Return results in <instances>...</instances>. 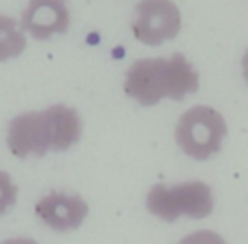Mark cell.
Segmentation results:
<instances>
[{
	"instance_id": "6da1fadb",
	"label": "cell",
	"mask_w": 248,
	"mask_h": 244,
	"mask_svg": "<svg viewBox=\"0 0 248 244\" xmlns=\"http://www.w3.org/2000/svg\"><path fill=\"white\" fill-rule=\"evenodd\" d=\"M83 133L79 113L66 104H51L12 118L7 127V146L17 158L64 152L78 144Z\"/></svg>"
},
{
	"instance_id": "7a4b0ae2",
	"label": "cell",
	"mask_w": 248,
	"mask_h": 244,
	"mask_svg": "<svg viewBox=\"0 0 248 244\" xmlns=\"http://www.w3.org/2000/svg\"><path fill=\"white\" fill-rule=\"evenodd\" d=\"M125 95L142 106H155L169 98L181 101L199 89V74L184 54L169 59H139L125 72Z\"/></svg>"
},
{
	"instance_id": "3957f363",
	"label": "cell",
	"mask_w": 248,
	"mask_h": 244,
	"mask_svg": "<svg viewBox=\"0 0 248 244\" xmlns=\"http://www.w3.org/2000/svg\"><path fill=\"white\" fill-rule=\"evenodd\" d=\"M226 135L228 127L223 115L204 104L184 111L176 125V144L187 157L201 162L221 150Z\"/></svg>"
},
{
	"instance_id": "277c9868",
	"label": "cell",
	"mask_w": 248,
	"mask_h": 244,
	"mask_svg": "<svg viewBox=\"0 0 248 244\" xmlns=\"http://www.w3.org/2000/svg\"><path fill=\"white\" fill-rule=\"evenodd\" d=\"M215 207L211 187L204 182L193 180L179 186L167 187L155 184L147 194V209L166 222H174L181 215L202 219Z\"/></svg>"
},
{
	"instance_id": "5b68a950",
	"label": "cell",
	"mask_w": 248,
	"mask_h": 244,
	"mask_svg": "<svg viewBox=\"0 0 248 244\" xmlns=\"http://www.w3.org/2000/svg\"><path fill=\"white\" fill-rule=\"evenodd\" d=\"M181 26V10L172 0H140L134 9L132 34L145 46H160L172 41Z\"/></svg>"
},
{
	"instance_id": "8992f818",
	"label": "cell",
	"mask_w": 248,
	"mask_h": 244,
	"mask_svg": "<svg viewBox=\"0 0 248 244\" xmlns=\"http://www.w3.org/2000/svg\"><path fill=\"white\" fill-rule=\"evenodd\" d=\"M20 24L32 39L49 41L69 29L71 14L66 0H29Z\"/></svg>"
},
{
	"instance_id": "52a82bcc",
	"label": "cell",
	"mask_w": 248,
	"mask_h": 244,
	"mask_svg": "<svg viewBox=\"0 0 248 244\" xmlns=\"http://www.w3.org/2000/svg\"><path fill=\"white\" fill-rule=\"evenodd\" d=\"M88 204L81 195L51 192L36 204L37 217L58 232L78 229L88 215Z\"/></svg>"
},
{
	"instance_id": "ba28073f",
	"label": "cell",
	"mask_w": 248,
	"mask_h": 244,
	"mask_svg": "<svg viewBox=\"0 0 248 244\" xmlns=\"http://www.w3.org/2000/svg\"><path fill=\"white\" fill-rule=\"evenodd\" d=\"M27 47V37L22 24L5 14H0V62L22 56Z\"/></svg>"
},
{
	"instance_id": "9c48e42d",
	"label": "cell",
	"mask_w": 248,
	"mask_h": 244,
	"mask_svg": "<svg viewBox=\"0 0 248 244\" xmlns=\"http://www.w3.org/2000/svg\"><path fill=\"white\" fill-rule=\"evenodd\" d=\"M17 186L12 182L10 175L0 170V215H3L17 202Z\"/></svg>"
},
{
	"instance_id": "30bf717a",
	"label": "cell",
	"mask_w": 248,
	"mask_h": 244,
	"mask_svg": "<svg viewBox=\"0 0 248 244\" xmlns=\"http://www.w3.org/2000/svg\"><path fill=\"white\" fill-rule=\"evenodd\" d=\"M179 244H226L225 239L213 231H196L186 236L179 241Z\"/></svg>"
},
{
	"instance_id": "8fae6325",
	"label": "cell",
	"mask_w": 248,
	"mask_h": 244,
	"mask_svg": "<svg viewBox=\"0 0 248 244\" xmlns=\"http://www.w3.org/2000/svg\"><path fill=\"white\" fill-rule=\"evenodd\" d=\"M0 244H37L34 239H29V238H14V239H5Z\"/></svg>"
},
{
	"instance_id": "7c38bea8",
	"label": "cell",
	"mask_w": 248,
	"mask_h": 244,
	"mask_svg": "<svg viewBox=\"0 0 248 244\" xmlns=\"http://www.w3.org/2000/svg\"><path fill=\"white\" fill-rule=\"evenodd\" d=\"M242 72H243V79H245L248 85V51L243 54V59H242Z\"/></svg>"
}]
</instances>
